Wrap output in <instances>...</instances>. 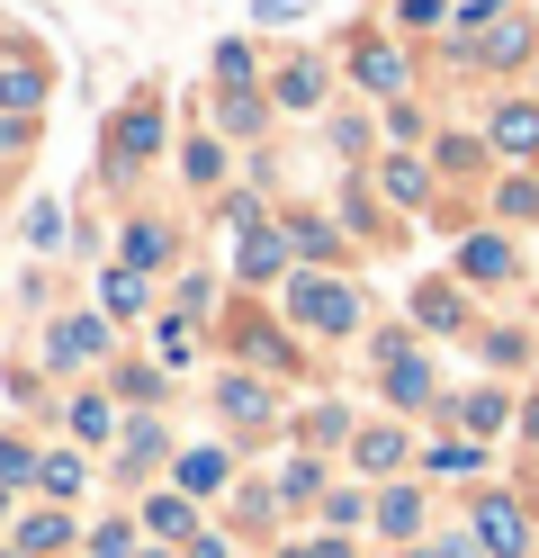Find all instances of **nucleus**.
I'll use <instances>...</instances> for the list:
<instances>
[{"mask_svg":"<svg viewBox=\"0 0 539 558\" xmlns=\"http://www.w3.org/2000/svg\"><path fill=\"white\" fill-rule=\"evenodd\" d=\"M359 82H369V90H395V82H405V63H395L387 46H369V54H359Z\"/></svg>","mask_w":539,"mask_h":558,"instance_id":"obj_6","label":"nucleus"},{"mask_svg":"<svg viewBox=\"0 0 539 558\" xmlns=\"http://www.w3.org/2000/svg\"><path fill=\"white\" fill-rule=\"evenodd\" d=\"M306 10V0H261V19H297Z\"/></svg>","mask_w":539,"mask_h":558,"instance_id":"obj_10","label":"nucleus"},{"mask_svg":"<svg viewBox=\"0 0 539 558\" xmlns=\"http://www.w3.org/2000/svg\"><path fill=\"white\" fill-rule=\"evenodd\" d=\"M387 397H422V361H387Z\"/></svg>","mask_w":539,"mask_h":558,"instance_id":"obj_8","label":"nucleus"},{"mask_svg":"<svg viewBox=\"0 0 539 558\" xmlns=\"http://www.w3.org/2000/svg\"><path fill=\"white\" fill-rule=\"evenodd\" d=\"M477 522H486V549H503V558L522 549V513L503 505V496H486V513H477Z\"/></svg>","mask_w":539,"mask_h":558,"instance_id":"obj_2","label":"nucleus"},{"mask_svg":"<svg viewBox=\"0 0 539 558\" xmlns=\"http://www.w3.org/2000/svg\"><path fill=\"white\" fill-rule=\"evenodd\" d=\"M522 46H530V37H522L513 19H503V27H486V54H494V63H522Z\"/></svg>","mask_w":539,"mask_h":558,"instance_id":"obj_7","label":"nucleus"},{"mask_svg":"<svg viewBox=\"0 0 539 558\" xmlns=\"http://www.w3.org/2000/svg\"><path fill=\"white\" fill-rule=\"evenodd\" d=\"M494 145L503 154H539V109H503L494 118Z\"/></svg>","mask_w":539,"mask_h":558,"instance_id":"obj_3","label":"nucleus"},{"mask_svg":"<svg viewBox=\"0 0 539 558\" xmlns=\"http://www.w3.org/2000/svg\"><path fill=\"white\" fill-rule=\"evenodd\" d=\"M99 342H108L99 325H63L54 333V361H99Z\"/></svg>","mask_w":539,"mask_h":558,"instance_id":"obj_5","label":"nucleus"},{"mask_svg":"<svg viewBox=\"0 0 539 558\" xmlns=\"http://www.w3.org/2000/svg\"><path fill=\"white\" fill-rule=\"evenodd\" d=\"M315 90H323V73H315V63H297V73H287V82H279V99H297V109H306V99H315Z\"/></svg>","mask_w":539,"mask_h":558,"instance_id":"obj_9","label":"nucleus"},{"mask_svg":"<svg viewBox=\"0 0 539 558\" xmlns=\"http://www.w3.org/2000/svg\"><path fill=\"white\" fill-rule=\"evenodd\" d=\"M467 270H477V279H503V270H513V253H503V243L494 234H477V243H467V253H458Z\"/></svg>","mask_w":539,"mask_h":558,"instance_id":"obj_4","label":"nucleus"},{"mask_svg":"<svg viewBox=\"0 0 539 558\" xmlns=\"http://www.w3.org/2000/svg\"><path fill=\"white\" fill-rule=\"evenodd\" d=\"M297 316H306V325H351V289H323V279H306V289H297Z\"/></svg>","mask_w":539,"mask_h":558,"instance_id":"obj_1","label":"nucleus"}]
</instances>
